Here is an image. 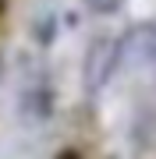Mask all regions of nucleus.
Here are the masks:
<instances>
[{
    "label": "nucleus",
    "mask_w": 156,
    "mask_h": 159,
    "mask_svg": "<svg viewBox=\"0 0 156 159\" xmlns=\"http://www.w3.org/2000/svg\"><path fill=\"white\" fill-rule=\"evenodd\" d=\"M4 7H7V0H0V14H4Z\"/></svg>",
    "instance_id": "39448f33"
},
{
    "label": "nucleus",
    "mask_w": 156,
    "mask_h": 159,
    "mask_svg": "<svg viewBox=\"0 0 156 159\" xmlns=\"http://www.w3.org/2000/svg\"><path fill=\"white\" fill-rule=\"evenodd\" d=\"M124 57L131 64H139V67L156 64V25L153 21H139V25H131V29L124 32V39H121V60Z\"/></svg>",
    "instance_id": "f03ea898"
},
{
    "label": "nucleus",
    "mask_w": 156,
    "mask_h": 159,
    "mask_svg": "<svg viewBox=\"0 0 156 159\" xmlns=\"http://www.w3.org/2000/svg\"><path fill=\"white\" fill-rule=\"evenodd\" d=\"M121 67V39L117 35H96L85 50V60H82V81H85V92L96 96L103 92V85L114 78V71Z\"/></svg>",
    "instance_id": "f257e3e1"
},
{
    "label": "nucleus",
    "mask_w": 156,
    "mask_h": 159,
    "mask_svg": "<svg viewBox=\"0 0 156 159\" xmlns=\"http://www.w3.org/2000/svg\"><path fill=\"white\" fill-rule=\"evenodd\" d=\"M85 7L92 14H117L124 7V0H85Z\"/></svg>",
    "instance_id": "7ed1b4c3"
},
{
    "label": "nucleus",
    "mask_w": 156,
    "mask_h": 159,
    "mask_svg": "<svg viewBox=\"0 0 156 159\" xmlns=\"http://www.w3.org/2000/svg\"><path fill=\"white\" fill-rule=\"evenodd\" d=\"M57 159H82V152H78V148H60Z\"/></svg>",
    "instance_id": "20e7f679"
}]
</instances>
